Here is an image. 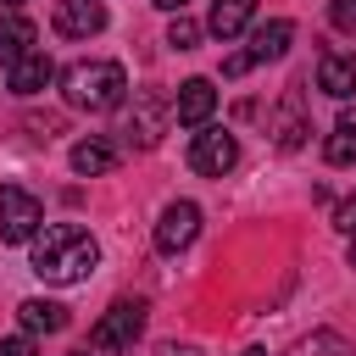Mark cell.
<instances>
[{"label": "cell", "mask_w": 356, "mask_h": 356, "mask_svg": "<svg viewBox=\"0 0 356 356\" xmlns=\"http://www.w3.org/2000/svg\"><path fill=\"white\" fill-rule=\"evenodd\" d=\"M95 261H100V245L78 222H44L33 234V273L44 284H61V289L67 284H83L95 273Z\"/></svg>", "instance_id": "obj_1"}, {"label": "cell", "mask_w": 356, "mask_h": 356, "mask_svg": "<svg viewBox=\"0 0 356 356\" xmlns=\"http://www.w3.org/2000/svg\"><path fill=\"white\" fill-rule=\"evenodd\" d=\"M61 95H67L72 111H95L100 117V111H117L128 100V72L117 61H72L61 72Z\"/></svg>", "instance_id": "obj_2"}, {"label": "cell", "mask_w": 356, "mask_h": 356, "mask_svg": "<svg viewBox=\"0 0 356 356\" xmlns=\"http://www.w3.org/2000/svg\"><path fill=\"white\" fill-rule=\"evenodd\" d=\"M145 300H111L106 306V317L89 328V350L95 356H122V350H134V339L145 334Z\"/></svg>", "instance_id": "obj_3"}, {"label": "cell", "mask_w": 356, "mask_h": 356, "mask_svg": "<svg viewBox=\"0 0 356 356\" xmlns=\"http://www.w3.org/2000/svg\"><path fill=\"white\" fill-rule=\"evenodd\" d=\"M167 122H172V100L156 95V89H145V95L134 100L128 122H122V145H134V150H156L161 134H167Z\"/></svg>", "instance_id": "obj_4"}, {"label": "cell", "mask_w": 356, "mask_h": 356, "mask_svg": "<svg viewBox=\"0 0 356 356\" xmlns=\"http://www.w3.org/2000/svg\"><path fill=\"white\" fill-rule=\"evenodd\" d=\"M39 228H44V206L22 184H0V239L6 245H28Z\"/></svg>", "instance_id": "obj_5"}, {"label": "cell", "mask_w": 356, "mask_h": 356, "mask_svg": "<svg viewBox=\"0 0 356 356\" xmlns=\"http://www.w3.org/2000/svg\"><path fill=\"white\" fill-rule=\"evenodd\" d=\"M234 161H239V139H234L228 128H200V134H195L189 167H195L200 178H222V172H234Z\"/></svg>", "instance_id": "obj_6"}, {"label": "cell", "mask_w": 356, "mask_h": 356, "mask_svg": "<svg viewBox=\"0 0 356 356\" xmlns=\"http://www.w3.org/2000/svg\"><path fill=\"white\" fill-rule=\"evenodd\" d=\"M195 234H200V206L195 200H172L161 211V222H156V250L161 256H178V250L195 245Z\"/></svg>", "instance_id": "obj_7"}, {"label": "cell", "mask_w": 356, "mask_h": 356, "mask_svg": "<svg viewBox=\"0 0 356 356\" xmlns=\"http://www.w3.org/2000/svg\"><path fill=\"white\" fill-rule=\"evenodd\" d=\"M50 28H56L61 39H89V33L106 28V6H100V0H56Z\"/></svg>", "instance_id": "obj_8"}, {"label": "cell", "mask_w": 356, "mask_h": 356, "mask_svg": "<svg viewBox=\"0 0 356 356\" xmlns=\"http://www.w3.org/2000/svg\"><path fill=\"white\" fill-rule=\"evenodd\" d=\"M211 111H217V89H211V78H184V83H178V100H172V122H184V128H206Z\"/></svg>", "instance_id": "obj_9"}, {"label": "cell", "mask_w": 356, "mask_h": 356, "mask_svg": "<svg viewBox=\"0 0 356 356\" xmlns=\"http://www.w3.org/2000/svg\"><path fill=\"white\" fill-rule=\"evenodd\" d=\"M306 134H312V122H306V100H300V89H289V95L278 100V111H273V145H278V150H300Z\"/></svg>", "instance_id": "obj_10"}, {"label": "cell", "mask_w": 356, "mask_h": 356, "mask_svg": "<svg viewBox=\"0 0 356 356\" xmlns=\"http://www.w3.org/2000/svg\"><path fill=\"white\" fill-rule=\"evenodd\" d=\"M50 78H56V61H50L44 50H28L17 67H6V89H11L17 100H28V95L50 89Z\"/></svg>", "instance_id": "obj_11"}, {"label": "cell", "mask_w": 356, "mask_h": 356, "mask_svg": "<svg viewBox=\"0 0 356 356\" xmlns=\"http://www.w3.org/2000/svg\"><path fill=\"white\" fill-rule=\"evenodd\" d=\"M317 89L334 100H350L356 95V50H328L317 61Z\"/></svg>", "instance_id": "obj_12"}, {"label": "cell", "mask_w": 356, "mask_h": 356, "mask_svg": "<svg viewBox=\"0 0 356 356\" xmlns=\"http://www.w3.org/2000/svg\"><path fill=\"white\" fill-rule=\"evenodd\" d=\"M33 39H39V28L22 11H0V67H17L33 50Z\"/></svg>", "instance_id": "obj_13"}, {"label": "cell", "mask_w": 356, "mask_h": 356, "mask_svg": "<svg viewBox=\"0 0 356 356\" xmlns=\"http://www.w3.org/2000/svg\"><path fill=\"white\" fill-rule=\"evenodd\" d=\"M289 39H295V22L289 17H273V22H261L256 33H250V61H278L284 50H289Z\"/></svg>", "instance_id": "obj_14"}, {"label": "cell", "mask_w": 356, "mask_h": 356, "mask_svg": "<svg viewBox=\"0 0 356 356\" xmlns=\"http://www.w3.org/2000/svg\"><path fill=\"white\" fill-rule=\"evenodd\" d=\"M250 17H256V0H211L206 33H217V39H239Z\"/></svg>", "instance_id": "obj_15"}, {"label": "cell", "mask_w": 356, "mask_h": 356, "mask_svg": "<svg viewBox=\"0 0 356 356\" xmlns=\"http://www.w3.org/2000/svg\"><path fill=\"white\" fill-rule=\"evenodd\" d=\"M17 323H22L28 334H61L72 317H67V306H56V300H22V306H17Z\"/></svg>", "instance_id": "obj_16"}, {"label": "cell", "mask_w": 356, "mask_h": 356, "mask_svg": "<svg viewBox=\"0 0 356 356\" xmlns=\"http://www.w3.org/2000/svg\"><path fill=\"white\" fill-rule=\"evenodd\" d=\"M111 167H117V145H106V139H78V145H72V172L100 178V172H111Z\"/></svg>", "instance_id": "obj_17"}, {"label": "cell", "mask_w": 356, "mask_h": 356, "mask_svg": "<svg viewBox=\"0 0 356 356\" xmlns=\"http://www.w3.org/2000/svg\"><path fill=\"white\" fill-rule=\"evenodd\" d=\"M323 156H328V167H350V161H356V111H339V122H334Z\"/></svg>", "instance_id": "obj_18"}, {"label": "cell", "mask_w": 356, "mask_h": 356, "mask_svg": "<svg viewBox=\"0 0 356 356\" xmlns=\"http://www.w3.org/2000/svg\"><path fill=\"white\" fill-rule=\"evenodd\" d=\"M295 356H356V345L345 339V334H334V328H317V334H306L300 339V350Z\"/></svg>", "instance_id": "obj_19"}, {"label": "cell", "mask_w": 356, "mask_h": 356, "mask_svg": "<svg viewBox=\"0 0 356 356\" xmlns=\"http://www.w3.org/2000/svg\"><path fill=\"white\" fill-rule=\"evenodd\" d=\"M195 39H200V22L178 11V17H172V28H167V44H172V50H195Z\"/></svg>", "instance_id": "obj_20"}, {"label": "cell", "mask_w": 356, "mask_h": 356, "mask_svg": "<svg viewBox=\"0 0 356 356\" xmlns=\"http://www.w3.org/2000/svg\"><path fill=\"white\" fill-rule=\"evenodd\" d=\"M328 22H334L339 33H356V0H334V6H328Z\"/></svg>", "instance_id": "obj_21"}, {"label": "cell", "mask_w": 356, "mask_h": 356, "mask_svg": "<svg viewBox=\"0 0 356 356\" xmlns=\"http://www.w3.org/2000/svg\"><path fill=\"white\" fill-rule=\"evenodd\" d=\"M334 228H339V234H356V195H350V200H339V211H334Z\"/></svg>", "instance_id": "obj_22"}, {"label": "cell", "mask_w": 356, "mask_h": 356, "mask_svg": "<svg viewBox=\"0 0 356 356\" xmlns=\"http://www.w3.org/2000/svg\"><path fill=\"white\" fill-rule=\"evenodd\" d=\"M0 356H39V350H33L28 334H17V339H0Z\"/></svg>", "instance_id": "obj_23"}, {"label": "cell", "mask_w": 356, "mask_h": 356, "mask_svg": "<svg viewBox=\"0 0 356 356\" xmlns=\"http://www.w3.org/2000/svg\"><path fill=\"white\" fill-rule=\"evenodd\" d=\"M250 67H256V61H250L245 50H234V56L222 61V78H239V72H250Z\"/></svg>", "instance_id": "obj_24"}, {"label": "cell", "mask_w": 356, "mask_h": 356, "mask_svg": "<svg viewBox=\"0 0 356 356\" xmlns=\"http://www.w3.org/2000/svg\"><path fill=\"white\" fill-rule=\"evenodd\" d=\"M156 356H206V350H195V345H178V339H167Z\"/></svg>", "instance_id": "obj_25"}, {"label": "cell", "mask_w": 356, "mask_h": 356, "mask_svg": "<svg viewBox=\"0 0 356 356\" xmlns=\"http://www.w3.org/2000/svg\"><path fill=\"white\" fill-rule=\"evenodd\" d=\"M150 6H161V11H184L189 0H150Z\"/></svg>", "instance_id": "obj_26"}, {"label": "cell", "mask_w": 356, "mask_h": 356, "mask_svg": "<svg viewBox=\"0 0 356 356\" xmlns=\"http://www.w3.org/2000/svg\"><path fill=\"white\" fill-rule=\"evenodd\" d=\"M345 256H350V267H356V234H350V250H345Z\"/></svg>", "instance_id": "obj_27"}, {"label": "cell", "mask_w": 356, "mask_h": 356, "mask_svg": "<svg viewBox=\"0 0 356 356\" xmlns=\"http://www.w3.org/2000/svg\"><path fill=\"white\" fill-rule=\"evenodd\" d=\"M239 356H267V350H261V345H250V350H239Z\"/></svg>", "instance_id": "obj_28"}, {"label": "cell", "mask_w": 356, "mask_h": 356, "mask_svg": "<svg viewBox=\"0 0 356 356\" xmlns=\"http://www.w3.org/2000/svg\"><path fill=\"white\" fill-rule=\"evenodd\" d=\"M0 6H6V11H11V6H22V0H0Z\"/></svg>", "instance_id": "obj_29"}, {"label": "cell", "mask_w": 356, "mask_h": 356, "mask_svg": "<svg viewBox=\"0 0 356 356\" xmlns=\"http://www.w3.org/2000/svg\"><path fill=\"white\" fill-rule=\"evenodd\" d=\"M72 356H89V350H72Z\"/></svg>", "instance_id": "obj_30"}]
</instances>
